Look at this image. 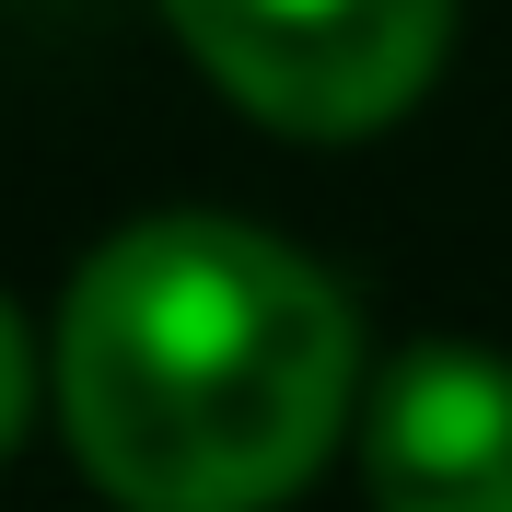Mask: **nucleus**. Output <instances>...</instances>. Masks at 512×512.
Segmentation results:
<instances>
[{"label":"nucleus","mask_w":512,"mask_h":512,"mask_svg":"<svg viewBox=\"0 0 512 512\" xmlns=\"http://www.w3.org/2000/svg\"><path fill=\"white\" fill-rule=\"evenodd\" d=\"M59 431L128 512H280L350 431L361 326L256 222L163 210L59 303Z\"/></svg>","instance_id":"1"},{"label":"nucleus","mask_w":512,"mask_h":512,"mask_svg":"<svg viewBox=\"0 0 512 512\" xmlns=\"http://www.w3.org/2000/svg\"><path fill=\"white\" fill-rule=\"evenodd\" d=\"M373 512H512V361L489 350H408L361 408Z\"/></svg>","instance_id":"3"},{"label":"nucleus","mask_w":512,"mask_h":512,"mask_svg":"<svg viewBox=\"0 0 512 512\" xmlns=\"http://www.w3.org/2000/svg\"><path fill=\"white\" fill-rule=\"evenodd\" d=\"M187 59L291 140H361L443 70L454 0H163Z\"/></svg>","instance_id":"2"},{"label":"nucleus","mask_w":512,"mask_h":512,"mask_svg":"<svg viewBox=\"0 0 512 512\" xmlns=\"http://www.w3.org/2000/svg\"><path fill=\"white\" fill-rule=\"evenodd\" d=\"M35 431V338H24V315L0 303V454Z\"/></svg>","instance_id":"4"}]
</instances>
